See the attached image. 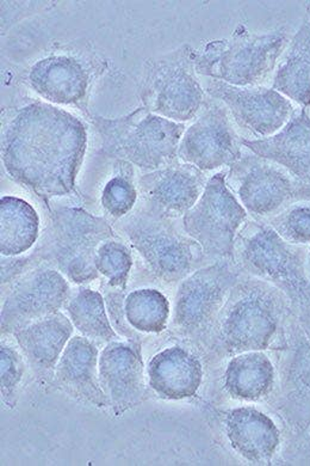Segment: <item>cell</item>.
<instances>
[{"label":"cell","instance_id":"obj_26","mask_svg":"<svg viewBox=\"0 0 310 466\" xmlns=\"http://www.w3.org/2000/svg\"><path fill=\"white\" fill-rule=\"evenodd\" d=\"M40 219L32 205L16 197L0 200V253L5 258L26 253L38 238Z\"/></svg>","mask_w":310,"mask_h":466},{"label":"cell","instance_id":"obj_37","mask_svg":"<svg viewBox=\"0 0 310 466\" xmlns=\"http://www.w3.org/2000/svg\"><path fill=\"white\" fill-rule=\"evenodd\" d=\"M307 15H308V20L310 21V4L307 5Z\"/></svg>","mask_w":310,"mask_h":466},{"label":"cell","instance_id":"obj_30","mask_svg":"<svg viewBox=\"0 0 310 466\" xmlns=\"http://www.w3.org/2000/svg\"><path fill=\"white\" fill-rule=\"evenodd\" d=\"M95 268L109 280L114 288L125 289L127 285L133 259L125 244L106 240L98 248L95 258Z\"/></svg>","mask_w":310,"mask_h":466},{"label":"cell","instance_id":"obj_9","mask_svg":"<svg viewBox=\"0 0 310 466\" xmlns=\"http://www.w3.org/2000/svg\"><path fill=\"white\" fill-rule=\"evenodd\" d=\"M225 177L219 173L209 178L196 205L183 217L184 231L200 244L205 258H235L236 233L247 219Z\"/></svg>","mask_w":310,"mask_h":466},{"label":"cell","instance_id":"obj_32","mask_svg":"<svg viewBox=\"0 0 310 466\" xmlns=\"http://www.w3.org/2000/svg\"><path fill=\"white\" fill-rule=\"evenodd\" d=\"M0 390L2 399L7 408H15L17 403V390L25 374V361L13 347L4 345L0 349Z\"/></svg>","mask_w":310,"mask_h":466},{"label":"cell","instance_id":"obj_28","mask_svg":"<svg viewBox=\"0 0 310 466\" xmlns=\"http://www.w3.org/2000/svg\"><path fill=\"white\" fill-rule=\"evenodd\" d=\"M125 312L134 329L159 334L167 326L170 303L158 289H137L125 298Z\"/></svg>","mask_w":310,"mask_h":466},{"label":"cell","instance_id":"obj_23","mask_svg":"<svg viewBox=\"0 0 310 466\" xmlns=\"http://www.w3.org/2000/svg\"><path fill=\"white\" fill-rule=\"evenodd\" d=\"M72 334L74 326L61 312L14 332L30 366L44 376L55 370Z\"/></svg>","mask_w":310,"mask_h":466},{"label":"cell","instance_id":"obj_3","mask_svg":"<svg viewBox=\"0 0 310 466\" xmlns=\"http://www.w3.org/2000/svg\"><path fill=\"white\" fill-rule=\"evenodd\" d=\"M91 118L101 136L103 155L148 171L175 163L185 133V125L156 116L145 106L117 118Z\"/></svg>","mask_w":310,"mask_h":466},{"label":"cell","instance_id":"obj_24","mask_svg":"<svg viewBox=\"0 0 310 466\" xmlns=\"http://www.w3.org/2000/svg\"><path fill=\"white\" fill-rule=\"evenodd\" d=\"M275 385V368L263 351H246L229 361L225 389L233 399L255 402L269 396Z\"/></svg>","mask_w":310,"mask_h":466},{"label":"cell","instance_id":"obj_10","mask_svg":"<svg viewBox=\"0 0 310 466\" xmlns=\"http://www.w3.org/2000/svg\"><path fill=\"white\" fill-rule=\"evenodd\" d=\"M239 281V267L225 261L195 270L184 279L174 309V327L178 334L202 339L214 330L229 293Z\"/></svg>","mask_w":310,"mask_h":466},{"label":"cell","instance_id":"obj_29","mask_svg":"<svg viewBox=\"0 0 310 466\" xmlns=\"http://www.w3.org/2000/svg\"><path fill=\"white\" fill-rule=\"evenodd\" d=\"M117 173L110 179L102 194V206L115 218L127 216L137 200V190L133 183L132 164L118 160Z\"/></svg>","mask_w":310,"mask_h":466},{"label":"cell","instance_id":"obj_14","mask_svg":"<svg viewBox=\"0 0 310 466\" xmlns=\"http://www.w3.org/2000/svg\"><path fill=\"white\" fill-rule=\"evenodd\" d=\"M71 296L64 275L48 267L30 270L15 285L2 309V332H14L55 315Z\"/></svg>","mask_w":310,"mask_h":466},{"label":"cell","instance_id":"obj_16","mask_svg":"<svg viewBox=\"0 0 310 466\" xmlns=\"http://www.w3.org/2000/svg\"><path fill=\"white\" fill-rule=\"evenodd\" d=\"M99 380L115 414L121 416L143 400L144 362L137 346L111 341L98 361Z\"/></svg>","mask_w":310,"mask_h":466},{"label":"cell","instance_id":"obj_20","mask_svg":"<svg viewBox=\"0 0 310 466\" xmlns=\"http://www.w3.org/2000/svg\"><path fill=\"white\" fill-rule=\"evenodd\" d=\"M225 428L233 449L252 464H270L281 444V433L273 419L252 407L228 411Z\"/></svg>","mask_w":310,"mask_h":466},{"label":"cell","instance_id":"obj_17","mask_svg":"<svg viewBox=\"0 0 310 466\" xmlns=\"http://www.w3.org/2000/svg\"><path fill=\"white\" fill-rule=\"evenodd\" d=\"M275 407L295 435L310 425V339L304 332L283 359Z\"/></svg>","mask_w":310,"mask_h":466},{"label":"cell","instance_id":"obj_4","mask_svg":"<svg viewBox=\"0 0 310 466\" xmlns=\"http://www.w3.org/2000/svg\"><path fill=\"white\" fill-rule=\"evenodd\" d=\"M115 237L105 218L80 208L55 209L30 258L55 266L75 284H86L99 275L95 263L98 248Z\"/></svg>","mask_w":310,"mask_h":466},{"label":"cell","instance_id":"obj_34","mask_svg":"<svg viewBox=\"0 0 310 466\" xmlns=\"http://www.w3.org/2000/svg\"><path fill=\"white\" fill-rule=\"evenodd\" d=\"M33 263L32 258L2 259V284L14 280L17 275L22 274L25 267Z\"/></svg>","mask_w":310,"mask_h":466},{"label":"cell","instance_id":"obj_8","mask_svg":"<svg viewBox=\"0 0 310 466\" xmlns=\"http://www.w3.org/2000/svg\"><path fill=\"white\" fill-rule=\"evenodd\" d=\"M120 227L149 270L164 281L184 280L205 258L196 240L179 232L170 219L144 208L122 218Z\"/></svg>","mask_w":310,"mask_h":466},{"label":"cell","instance_id":"obj_13","mask_svg":"<svg viewBox=\"0 0 310 466\" xmlns=\"http://www.w3.org/2000/svg\"><path fill=\"white\" fill-rule=\"evenodd\" d=\"M206 93L227 106L241 128L263 139L281 131L293 116V103L269 87H239L213 79Z\"/></svg>","mask_w":310,"mask_h":466},{"label":"cell","instance_id":"obj_25","mask_svg":"<svg viewBox=\"0 0 310 466\" xmlns=\"http://www.w3.org/2000/svg\"><path fill=\"white\" fill-rule=\"evenodd\" d=\"M275 91L302 106H310V21L305 18L290 42L274 78Z\"/></svg>","mask_w":310,"mask_h":466},{"label":"cell","instance_id":"obj_22","mask_svg":"<svg viewBox=\"0 0 310 466\" xmlns=\"http://www.w3.org/2000/svg\"><path fill=\"white\" fill-rule=\"evenodd\" d=\"M149 387L164 400H179L196 395L203 378L200 360L181 347L156 354L148 365Z\"/></svg>","mask_w":310,"mask_h":466},{"label":"cell","instance_id":"obj_5","mask_svg":"<svg viewBox=\"0 0 310 466\" xmlns=\"http://www.w3.org/2000/svg\"><path fill=\"white\" fill-rule=\"evenodd\" d=\"M241 269L285 294L297 310L310 304V277L305 248L283 239L266 223H251L235 240Z\"/></svg>","mask_w":310,"mask_h":466},{"label":"cell","instance_id":"obj_12","mask_svg":"<svg viewBox=\"0 0 310 466\" xmlns=\"http://www.w3.org/2000/svg\"><path fill=\"white\" fill-rule=\"evenodd\" d=\"M206 108L194 122L179 144L178 158L202 171L231 167L243 157L228 110L220 103H205Z\"/></svg>","mask_w":310,"mask_h":466},{"label":"cell","instance_id":"obj_33","mask_svg":"<svg viewBox=\"0 0 310 466\" xmlns=\"http://www.w3.org/2000/svg\"><path fill=\"white\" fill-rule=\"evenodd\" d=\"M296 435L292 442L289 461L292 464L310 465V425Z\"/></svg>","mask_w":310,"mask_h":466},{"label":"cell","instance_id":"obj_31","mask_svg":"<svg viewBox=\"0 0 310 466\" xmlns=\"http://www.w3.org/2000/svg\"><path fill=\"white\" fill-rule=\"evenodd\" d=\"M283 239L295 246L310 244V201H300L275 214L269 220Z\"/></svg>","mask_w":310,"mask_h":466},{"label":"cell","instance_id":"obj_36","mask_svg":"<svg viewBox=\"0 0 310 466\" xmlns=\"http://www.w3.org/2000/svg\"><path fill=\"white\" fill-rule=\"evenodd\" d=\"M307 266H308V273H309V277H310V249L308 251Z\"/></svg>","mask_w":310,"mask_h":466},{"label":"cell","instance_id":"obj_15","mask_svg":"<svg viewBox=\"0 0 310 466\" xmlns=\"http://www.w3.org/2000/svg\"><path fill=\"white\" fill-rule=\"evenodd\" d=\"M206 186L205 171L186 163H174L139 179L144 208L172 219L184 217L196 205Z\"/></svg>","mask_w":310,"mask_h":466},{"label":"cell","instance_id":"obj_21","mask_svg":"<svg viewBox=\"0 0 310 466\" xmlns=\"http://www.w3.org/2000/svg\"><path fill=\"white\" fill-rule=\"evenodd\" d=\"M28 82L42 98L55 105L71 106L85 99L90 76L75 56H52L34 64Z\"/></svg>","mask_w":310,"mask_h":466},{"label":"cell","instance_id":"obj_7","mask_svg":"<svg viewBox=\"0 0 310 466\" xmlns=\"http://www.w3.org/2000/svg\"><path fill=\"white\" fill-rule=\"evenodd\" d=\"M196 51L189 45L155 56L144 65L139 95L145 108L175 122L193 120L205 105L196 77Z\"/></svg>","mask_w":310,"mask_h":466},{"label":"cell","instance_id":"obj_11","mask_svg":"<svg viewBox=\"0 0 310 466\" xmlns=\"http://www.w3.org/2000/svg\"><path fill=\"white\" fill-rule=\"evenodd\" d=\"M225 181L244 208L258 218L271 217L290 202L310 201V185L256 155L233 163Z\"/></svg>","mask_w":310,"mask_h":466},{"label":"cell","instance_id":"obj_19","mask_svg":"<svg viewBox=\"0 0 310 466\" xmlns=\"http://www.w3.org/2000/svg\"><path fill=\"white\" fill-rule=\"evenodd\" d=\"M241 144L310 185V117L305 109L294 114L275 135L265 139H241Z\"/></svg>","mask_w":310,"mask_h":466},{"label":"cell","instance_id":"obj_2","mask_svg":"<svg viewBox=\"0 0 310 466\" xmlns=\"http://www.w3.org/2000/svg\"><path fill=\"white\" fill-rule=\"evenodd\" d=\"M285 294L259 279L233 288L214 328V349L241 354L269 349L286 310Z\"/></svg>","mask_w":310,"mask_h":466},{"label":"cell","instance_id":"obj_35","mask_svg":"<svg viewBox=\"0 0 310 466\" xmlns=\"http://www.w3.org/2000/svg\"><path fill=\"white\" fill-rule=\"evenodd\" d=\"M298 320H300L301 331L310 339V304L298 310Z\"/></svg>","mask_w":310,"mask_h":466},{"label":"cell","instance_id":"obj_18","mask_svg":"<svg viewBox=\"0 0 310 466\" xmlns=\"http://www.w3.org/2000/svg\"><path fill=\"white\" fill-rule=\"evenodd\" d=\"M97 346L85 336H75L67 343L55 373L57 389L98 408L111 406L99 380Z\"/></svg>","mask_w":310,"mask_h":466},{"label":"cell","instance_id":"obj_6","mask_svg":"<svg viewBox=\"0 0 310 466\" xmlns=\"http://www.w3.org/2000/svg\"><path fill=\"white\" fill-rule=\"evenodd\" d=\"M289 44L288 30L240 34L231 39L210 41L195 56L198 75L239 87L256 86L274 71Z\"/></svg>","mask_w":310,"mask_h":466},{"label":"cell","instance_id":"obj_1","mask_svg":"<svg viewBox=\"0 0 310 466\" xmlns=\"http://www.w3.org/2000/svg\"><path fill=\"white\" fill-rule=\"evenodd\" d=\"M86 147L85 125L45 102L18 109L2 132L6 173L42 198L74 192Z\"/></svg>","mask_w":310,"mask_h":466},{"label":"cell","instance_id":"obj_27","mask_svg":"<svg viewBox=\"0 0 310 466\" xmlns=\"http://www.w3.org/2000/svg\"><path fill=\"white\" fill-rule=\"evenodd\" d=\"M76 329L83 336L101 341H116L118 336L111 327L101 293L89 289H80L67 308Z\"/></svg>","mask_w":310,"mask_h":466}]
</instances>
